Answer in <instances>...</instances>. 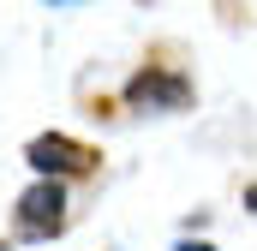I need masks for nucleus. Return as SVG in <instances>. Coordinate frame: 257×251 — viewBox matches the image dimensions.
Masks as SVG:
<instances>
[{
  "label": "nucleus",
  "mask_w": 257,
  "mask_h": 251,
  "mask_svg": "<svg viewBox=\"0 0 257 251\" xmlns=\"http://www.w3.org/2000/svg\"><path fill=\"white\" fill-rule=\"evenodd\" d=\"M0 251H12V245H6V239H0Z\"/></svg>",
  "instance_id": "423d86ee"
},
{
  "label": "nucleus",
  "mask_w": 257,
  "mask_h": 251,
  "mask_svg": "<svg viewBox=\"0 0 257 251\" xmlns=\"http://www.w3.org/2000/svg\"><path fill=\"white\" fill-rule=\"evenodd\" d=\"M245 209H257V180H251V186H245Z\"/></svg>",
  "instance_id": "39448f33"
},
{
  "label": "nucleus",
  "mask_w": 257,
  "mask_h": 251,
  "mask_svg": "<svg viewBox=\"0 0 257 251\" xmlns=\"http://www.w3.org/2000/svg\"><path fill=\"white\" fill-rule=\"evenodd\" d=\"M24 162H30V174L36 180H96L102 174V150L96 144H84V138H72V132H36L30 144H24Z\"/></svg>",
  "instance_id": "f257e3e1"
},
{
  "label": "nucleus",
  "mask_w": 257,
  "mask_h": 251,
  "mask_svg": "<svg viewBox=\"0 0 257 251\" xmlns=\"http://www.w3.org/2000/svg\"><path fill=\"white\" fill-rule=\"evenodd\" d=\"M120 102L132 114H186L197 102V84L180 66H138L126 78V90H120Z\"/></svg>",
  "instance_id": "f03ea898"
},
{
  "label": "nucleus",
  "mask_w": 257,
  "mask_h": 251,
  "mask_svg": "<svg viewBox=\"0 0 257 251\" xmlns=\"http://www.w3.org/2000/svg\"><path fill=\"white\" fill-rule=\"evenodd\" d=\"M174 251H215V245H209V239H180Z\"/></svg>",
  "instance_id": "20e7f679"
},
{
  "label": "nucleus",
  "mask_w": 257,
  "mask_h": 251,
  "mask_svg": "<svg viewBox=\"0 0 257 251\" xmlns=\"http://www.w3.org/2000/svg\"><path fill=\"white\" fill-rule=\"evenodd\" d=\"M66 233V186L60 180H30L12 203V239L24 245H48Z\"/></svg>",
  "instance_id": "7ed1b4c3"
}]
</instances>
